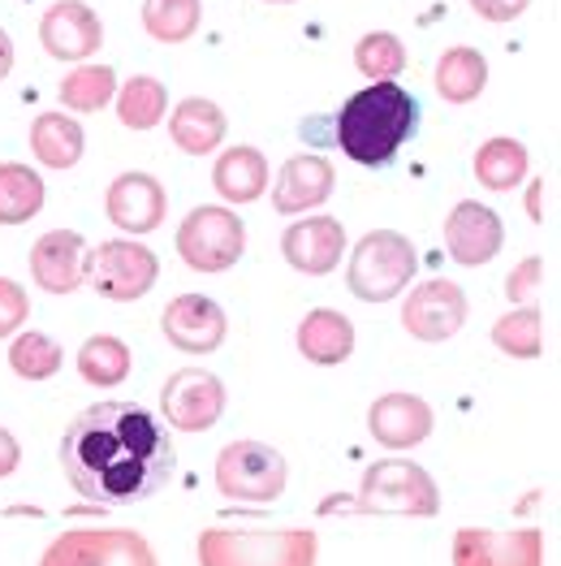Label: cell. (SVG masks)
Returning a JSON list of instances; mask_svg holds the SVG:
<instances>
[{
  "mask_svg": "<svg viewBox=\"0 0 561 566\" xmlns=\"http://www.w3.org/2000/svg\"><path fill=\"white\" fill-rule=\"evenodd\" d=\"M332 187H337V174L325 156H316V151L289 156L280 165L277 182H273V208L280 217H303V212L320 208L332 195Z\"/></svg>",
  "mask_w": 561,
  "mask_h": 566,
  "instance_id": "obj_18",
  "label": "cell"
},
{
  "mask_svg": "<svg viewBox=\"0 0 561 566\" xmlns=\"http://www.w3.org/2000/svg\"><path fill=\"white\" fill-rule=\"evenodd\" d=\"M203 22V0H142V31L156 44H187Z\"/></svg>",
  "mask_w": 561,
  "mask_h": 566,
  "instance_id": "obj_29",
  "label": "cell"
},
{
  "mask_svg": "<svg viewBox=\"0 0 561 566\" xmlns=\"http://www.w3.org/2000/svg\"><path fill=\"white\" fill-rule=\"evenodd\" d=\"M454 566H544V536L536 527H463L454 536Z\"/></svg>",
  "mask_w": 561,
  "mask_h": 566,
  "instance_id": "obj_12",
  "label": "cell"
},
{
  "mask_svg": "<svg viewBox=\"0 0 561 566\" xmlns=\"http://www.w3.org/2000/svg\"><path fill=\"white\" fill-rule=\"evenodd\" d=\"M160 411L178 432H208L225 416V385L208 368H178L160 389Z\"/></svg>",
  "mask_w": 561,
  "mask_h": 566,
  "instance_id": "obj_10",
  "label": "cell"
},
{
  "mask_svg": "<svg viewBox=\"0 0 561 566\" xmlns=\"http://www.w3.org/2000/svg\"><path fill=\"white\" fill-rule=\"evenodd\" d=\"M199 566H316V532L311 527H208L199 536Z\"/></svg>",
  "mask_w": 561,
  "mask_h": 566,
  "instance_id": "obj_3",
  "label": "cell"
},
{
  "mask_svg": "<svg viewBox=\"0 0 561 566\" xmlns=\"http://www.w3.org/2000/svg\"><path fill=\"white\" fill-rule=\"evenodd\" d=\"M9 70H13V40H9V31L0 27V83L9 78Z\"/></svg>",
  "mask_w": 561,
  "mask_h": 566,
  "instance_id": "obj_39",
  "label": "cell"
},
{
  "mask_svg": "<svg viewBox=\"0 0 561 566\" xmlns=\"http://www.w3.org/2000/svg\"><path fill=\"white\" fill-rule=\"evenodd\" d=\"M31 151L47 169H74L87 151V135L70 113H40L31 122Z\"/></svg>",
  "mask_w": 561,
  "mask_h": 566,
  "instance_id": "obj_25",
  "label": "cell"
},
{
  "mask_svg": "<svg viewBox=\"0 0 561 566\" xmlns=\"http://www.w3.org/2000/svg\"><path fill=\"white\" fill-rule=\"evenodd\" d=\"M246 251V226L234 217V208L221 203H199L178 226V255L194 273H225L234 269Z\"/></svg>",
  "mask_w": 561,
  "mask_h": 566,
  "instance_id": "obj_7",
  "label": "cell"
},
{
  "mask_svg": "<svg viewBox=\"0 0 561 566\" xmlns=\"http://www.w3.org/2000/svg\"><path fill=\"white\" fill-rule=\"evenodd\" d=\"M160 329L187 355H212V350H221V342L230 333V321H225L216 298H208V294H178L165 307Z\"/></svg>",
  "mask_w": 561,
  "mask_h": 566,
  "instance_id": "obj_14",
  "label": "cell"
},
{
  "mask_svg": "<svg viewBox=\"0 0 561 566\" xmlns=\"http://www.w3.org/2000/svg\"><path fill=\"white\" fill-rule=\"evenodd\" d=\"M130 368H135V355L113 333H95V337L83 342V350H78V373H83L87 385H99V389L121 385V380L130 377Z\"/></svg>",
  "mask_w": 561,
  "mask_h": 566,
  "instance_id": "obj_28",
  "label": "cell"
},
{
  "mask_svg": "<svg viewBox=\"0 0 561 566\" xmlns=\"http://www.w3.org/2000/svg\"><path fill=\"white\" fill-rule=\"evenodd\" d=\"M540 187H544V178H540V182H531V190H527V212H531V221H536V226L544 221V212H540Z\"/></svg>",
  "mask_w": 561,
  "mask_h": 566,
  "instance_id": "obj_40",
  "label": "cell"
},
{
  "mask_svg": "<svg viewBox=\"0 0 561 566\" xmlns=\"http://www.w3.org/2000/svg\"><path fill=\"white\" fill-rule=\"evenodd\" d=\"M61 468L95 506H135L173 480L178 454L142 402H95L65 428Z\"/></svg>",
  "mask_w": 561,
  "mask_h": 566,
  "instance_id": "obj_1",
  "label": "cell"
},
{
  "mask_svg": "<svg viewBox=\"0 0 561 566\" xmlns=\"http://www.w3.org/2000/svg\"><path fill=\"white\" fill-rule=\"evenodd\" d=\"M27 316H31L27 290L13 282V277H0V337H13V333L27 325Z\"/></svg>",
  "mask_w": 561,
  "mask_h": 566,
  "instance_id": "obj_35",
  "label": "cell"
},
{
  "mask_svg": "<svg viewBox=\"0 0 561 566\" xmlns=\"http://www.w3.org/2000/svg\"><path fill=\"white\" fill-rule=\"evenodd\" d=\"M83 260L87 242L74 230H47L31 247V277L44 285L47 294H74L83 285Z\"/></svg>",
  "mask_w": 561,
  "mask_h": 566,
  "instance_id": "obj_20",
  "label": "cell"
},
{
  "mask_svg": "<svg viewBox=\"0 0 561 566\" xmlns=\"http://www.w3.org/2000/svg\"><path fill=\"white\" fill-rule=\"evenodd\" d=\"M47 190L44 178L18 160H4L0 165V226H22L31 217H40Z\"/></svg>",
  "mask_w": 561,
  "mask_h": 566,
  "instance_id": "obj_27",
  "label": "cell"
},
{
  "mask_svg": "<svg viewBox=\"0 0 561 566\" xmlns=\"http://www.w3.org/2000/svg\"><path fill=\"white\" fill-rule=\"evenodd\" d=\"M56 95L70 113H95V108L117 99V70L113 65H74L61 78Z\"/></svg>",
  "mask_w": 561,
  "mask_h": 566,
  "instance_id": "obj_31",
  "label": "cell"
},
{
  "mask_svg": "<svg viewBox=\"0 0 561 566\" xmlns=\"http://www.w3.org/2000/svg\"><path fill=\"white\" fill-rule=\"evenodd\" d=\"M61 359H65V350L47 337V333H18L13 337V346H9V368L18 373L22 380H47L61 373Z\"/></svg>",
  "mask_w": 561,
  "mask_h": 566,
  "instance_id": "obj_34",
  "label": "cell"
},
{
  "mask_svg": "<svg viewBox=\"0 0 561 566\" xmlns=\"http://www.w3.org/2000/svg\"><path fill=\"white\" fill-rule=\"evenodd\" d=\"M354 511L363 515H415L427 520L441 511L436 480L411 459H384L363 472V489L354 497Z\"/></svg>",
  "mask_w": 561,
  "mask_h": 566,
  "instance_id": "obj_5",
  "label": "cell"
},
{
  "mask_svg": "<svg viewBox=\"0 0 561 566\" xmlns=\"http://www.w3.org/2000/svg\"><path fill=\"white\" fill-rule=\"evenodd\" d=\"M40 44L56 61L83 65L87 56H95V48L104 44V22L87 0H56L40 18Z\"/></svg>",
  "mask_w": 561,
  "mask_h": 566,
  "instance_id": "obj_13",
  "label": "cell"
},
{
  "mask_svg": "<svg viewBox=\"0 0 561 566\" xmlns=\"http://www.w3.org/2000/svg\"><path fill=\"white\" fill-rule=\"evenodd\" d=\"M432 83H436V95L445 104H470V99H479L484 87H488V56L479 48H467V44L445 48L441 61H436Z\"/></svg>",
  "mask_w": 561,
  "mask_h": 566,
  "instance_id": "obj_24",
  "label": "cell"
},
{
  "mask_svg": "<svg viewBox=\"0 0 561 566\" xmlns=\"http://www.w3.org/2000/svg\"><path fill=\"white\" fill-rule=\"evenodd\" d=\"M285 459H280L273 446L264 441H230L221 454H216V489L230 497V502H277L285 493Z\"/></svg>",
  "mask_w": 561,
  "mask_h": 566,
  "instance_id": "obj_9",
  "label": "cell"
},
{
  "mask_svg": "<svg viewBox=\"0 0 561 566\" xmlns=\"http://www.w3.org/2000/svg\"><path fill=\"white\" fill-rule=\"evenodd\" d=\"M298 350L303 359L320 364V368H337L354 355V325L350 316H341L337 307H316L303 316L298 325Z\"/></svg>",
  "mask_w": 561,
  "mask_h": 566,
  "instance_id": "obj_22",
  "label": "cell"
},
{
  "mask_svg": "<svg viewBox=\"0 0 561 566\" xmlns=\"http://www.w3.org/2000/svg\"><path fill=\"white\" fill-rule=\"evenodd\" d=\"M18 463H22V446H18V437L9 428H0V480L18 472Z\"/></svg>",
  "mask_w": 561,
  "mask_h": 566,
  "instance_id": "obj_38",
  "label": "cell"
},
{
  "mask_svg": "<svg viewBox=\"0 0 561 566\" xmlns=\"http://www.w3.org/2000/svg\"><path fill=\"white\" fill-rule=\"evenodd\" d=\"M402 325L415 342H449L454 333L467 325V294L458 282H423L406 294Z\"/></svg>",
  "mask_w": 561,
  "mask_h": 566,
  "instance_id": "obj_11",
  "label": "cell"
},
{
  "mask_svg": "<svg viewBox=\"0 0 561 566\" xmlns=\"http://www.w3.org/2000/svg\"><path fill=\"white\" fill-rule=\"evenodd\" d=\"M415 130H420V99L402 83H368L332 117L337 147L368 169L393 165L398 151L415 139Z\"/></svg>",
  "mask_w": 561,
  "mask_h": 566,
  "instance_id": "obj_2",
  "label": "cell"
},
{
  "mask_svg": "<svg viewBox=\"0 0 561 566\" xmlns=\"http://www.w3.org/2000/svg\"><path fill=\"white\" fill-rule=\"evenodd\" d=\"M212 187L225 203H255L268 190V160L260 147H225L221 160L212 165Z\"/></svg>",
  "mask_w": 561,
  "mask_h": 566,
  "instance_id": "obj_23",
  "label": "cell"
},
{
  "mask_svg": "<svg viewBox=\"0 0 561 566\" xmlns=\"http://www.w3.org/2000/svg\"><path fill=\"white\" fill-rule=\"evenodd\" d=\"M540 285H544V260H540V255H527L515 273L506 277V298L518 303V307H527Z\"/></svg>",
  "mask_w": 561,
  "mask_h": 566,
  "instance_id": "obj_36",
  "label": "cell"
},
{
  "mask_svg": "<svg viewBox=\"0 0 561 566\" xmlns=\"http://www.w3.org/2000/svg\"><path fill=\"white\" fill-rule=\"evenodd\" d=\"M436 424L432 407L423 402L420 394H384L375 398L372 411H368V428L384 450H411L427 441V432Z\"/></svg>",
  "mask_w": 561,
  "mask_h": 566,
  "instance_id": "obj_19",
  "label": "cell"
},
{
  "mask_svg": "<svg viewBox=\"0 0 561 566\" xmlns=\"http://www.w3.org/2000/svg\"><path fill=\"white\" fill-rule=\"evenodd\" d=\"M225 113L216 99H203V95H187L173 113H169V139L178 143L187 156H208L225 143Z\"/></svg>",
  "mask_w": 561,
  "mask_h": 566,
  "instance_id": "obj_21",
  "label": "cell"
},
{
  "mask_svg": "<svg viewBox=\"0 0 561 566\" xmlns=\"http://www.w3.org/2000/svg\"><path fill=\"white\" fill-rule=\"evenodd\" d=\"M501 242H506V226H501V217H497L488 203L463 199V203L445 217V247H449V255H454L458 264H467V269L497 260Z\"/></svg>",
  "mask_w": 561,
  "mask_h": 566,
  "instance_id": "obj_17",
  "label": "cell"
},
{
  "mask_svg": "<svg viewBox=\"0 0 561 566\" xmlns=\"http://www.w3.org/2000/svg\"><path fill=\"white\" fill-rule=\"evenodd\" d=\"M156 277H160L156 251L135 242V238L99 242L83 260V282L92 285L99 298H108V303H135L142 294H151Z\"/></svg>",
  "mask_w": 561,
  "mask_h": 566,
  "instance_id": "obj_6",
  "label": "cell"
},
{
  "mask_svg": "<svg viewBox=\"0 0 561 566\" xmlns=\"http://www.w3.org/2000/svg\"><path fill=\"white\" fill-rule=\"evenodd\" d=\"M527 169H531V156L510 135H497V139H488L475 151V178H479V187L488 190H501L506 195V190L522 187Z\"/></svg>",
  "mask_w": 561,
  "mask_h": 566,
  "instance_id": "obj_26",
  "label": "cell"
},
{
  "mask_svg": "<svg viewBox=\"0 0 561 566\" xmlns=\"http://www.w3.org/2000/svg\"><path fill=\"white\" fill-rule=\"evenodd\" d=\"M527 4L531 0H470L475 18H484V22H515L527 13Z\"/></svg>",
  "mask_w": 561,
  "mask_h": 566,
  "instance_id": "obj_37",
  "label": "cell"
},
{
  "mask_svg": "<svg viewBox=\"0 0 561 566\" xmlns=\"http://www.w3.org/2000/svg\"><path fill=\"white\" fill-rule=\"evenodd\" d=\"M40 566H160L147 536L130 527H70L44 549Z\"/></svg>",
  "mask_w": 561,
  "mask_h": 566,
  "instance_id": "obj_8",
  "label": "cell"
},
{
  "mask_svg": "<svg viewBox=\"0 0 561 566\" xmlns=\"http://www.w3.org/2000/svg\"><path fill=\"white\" fill-rule=\"evenodd\" d=\"M165 113H169V92H165V83L151 78V74H135V78L117 92V122H121L126 130H151V126L165 122Z\"/></svg>",
  "mask_w": 561,
  "mask_h": 566,
  "instance_id": "obj_30",
  "label": "cell"
},
{
  "mask_svg": "<svg viewBox=\"0 0 561 566\" xmlns=\"http://www.w3.org/2000/svg\"><path fill=\"white\" fill-rule=\"evenodd\" d=\"M354 65L372 83H398V74L406 70V44L393 31H368L354 44Z\"/></svg>",
  "mask_w": 561,
  "mask_h": 566,
  "instance_id": "obj_33",
  "label": "cell"
},
{
  "mask_svg": "<svg viewBox=\"0 0 561 566\" xmlns=\"http://www.w3.org/2000/svg\"><path fill=\"white\" fill-rule=\"evenodd\" d=\"M493 346L515 355V359H540L544 350V325H540V307L527 303V307H515L506 312L497 325H493Z\"/></svg>",
  "mask_w": 561,
  "mask_h": 566,
  "instance_id": "obj_32",
  "label": "cell"
},
{
  "mask_svg": "<svg viewBox=\"0 0 561 566\" xmlns=\"http://www.w3.org/2000/svg\"><path fill=\"white\" fill-rule=\"evenodd\" d=\"M415 269H420V255H415L411 238L398 234V230H372L350 251L346 285L363 303H389L411 285Z\"/></svg>",
  "mask_w": 561,
  "mask_h": 566,
  "instance_id": "obj_4",
  "label": "cell"
},
{
  "mask_svg": "<svg viewBox=\"0 0 561 566\" xmlns=\"http://www.w3.org/2000/svg\"><path fill=\"white\" fill-rule=\"evenodd\" d=\"M280 255L307 277H325L346 255V226L337 217H303L280 234Z\"/></svg>",
  "mask_w": 561,
  "mask_h": 566,
  "instance_id": "obj_16",
  "label": "cell"
},
{
  "mask_svg": "<svg viewBox=\"0 0 561 566\" xmlns=\"http://www.w3.org/2000/svg\"><path fill=\"white\" fill-rule=\"evenodd\" d=\"M268 4H289V0H268Z\"/></svg>",
  "mask_w": 561,
  "mask_h": 566,
  "instance_id": "obj_41",
  "label": "cell"
},
{
  "mask_svg": "<svg viewBox=\"0 0 561 566\" xmlns=\"http://www.w3.org/2000/svg\"><path fill=\"white\" fill-rule=\"evenodd\" d=\"M104 212L121 234H151L169 212V195L151 174H121L104 195Z\"/></svg>",
  "mask_w": 561,
  "mask_h": 566,
  "instance_id": "obj_15",
  "label": "cell"
}]
</instances>
